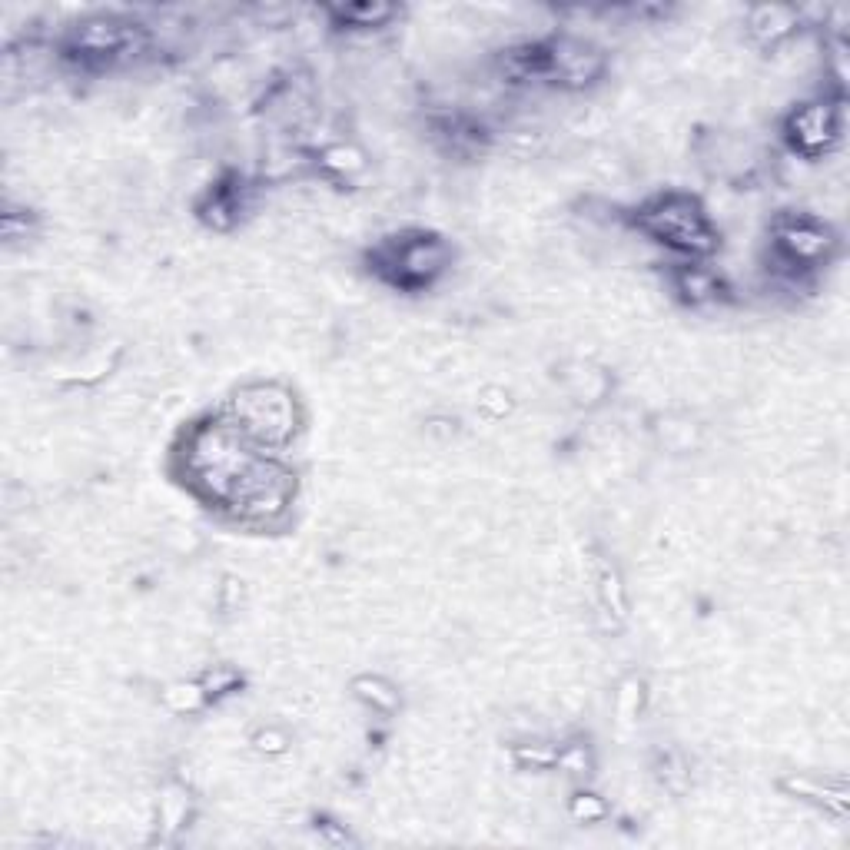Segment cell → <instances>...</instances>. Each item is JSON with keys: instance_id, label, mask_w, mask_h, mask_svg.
Wrapping results in <instances>:
<instances>
[{"instance_id": "8", "label": "cell", "mask_w": 850, "mask_h": 850, "mask_svg": "<svg viewBox=\"0 0 850 850\" xmlns=\"http://www.w3.org/2000/svg\"><path fill=\"white\" fill-rule=\"evenodd\" d=\"M339 17L349 20V24H356V27H376V24H382V20L392 17V7H386V4H376V7H369V4L366 7H342Z\"/></svg>"}, {"instance_id": "10", "label": "cell", "mask_w": 850, "mask_h": 850, "mask_svg": "<svg viewBox=\"0 0 850 850\" xmlns=\"http://www.w3.org/2000/svg\"><path fill=\"white\" fill-rule=\"evenodd\" d=\"M323 163H326L329 170L346 173V170H359V167H362V157H359L356 150H349V147H333V150L323 153Z\"/></svg>"}, {"instance_id": "5", "label": "cell", "mask_w": 850, "mask_h": 850, "mask_svg": "<svg viewBox=\"0 0 850 850\" xmlns=\"http://www.w3.org/2000/svg\"><path fill=\"white\" fill-rule=\"evenodd\" d=\"M841 137V113L834 103H807L787 120V140L801 157H821Z\"/></svg>"}, {"instance_id": "11", "label": "cell", "mask_w": 850, "mask_h": 850, "mask_svg": "<svg viewBox=\"0 0 850 850\" xmlns=\"http://www.w3.org/2000/svg\"><path fill=\"white\" fill-rule=\"evenodd\" d=\"M601 814H605V804H598L595 797H588V801H585V794H582L575 801V817H585V821H588V817H601Z\"/></svg>"}, {"instance_id": "6", "label": "cell", "mask_w": 850, "mask_h": 850, "mask_svg": "<svg viewBox=\"0 0 850 850\" xmlns=\"http://www.w3.org/2000/svg\"><path fill=\"white\" fill-rule=\"evenodd\" d=\"M794 27V14L787 7H758L751 17V30L754 37L764 40V44H774V40H781L791 34Z\"/></svg>"}, {"instance_id": "4", "label": "cell", "mask_w": 850, "mask_h": 850, "mask_svg": "<svg viewBox=\"0 0 850 850\" xmlns=\"http://www.w3.org/2000/svg\"><path fill=\"white\" fill-rule=\"evenodd\" d=\"M834 246V233L824 223L811 220V216H787L774 230V250L787 259V266L797 269L821 266L834 253Z\"/></svg>"}, {"instance_id": "3", "label": "cell", "mask_w": 850, "mask_h": 850, "mask_svg": "<svg viewBox=\"0 0 850 850\" xmlns=\"http://www.w3.org/2000/svg\"><path fill=\"white\" fill-rule=\"evenodd\" d=\"M372 266L382 279H389L399 289H422L449 266V246L439 236L429 233H406L392 236L372 256Z\"/></svg>"}, {"instance_id": "1", "label": "cell", "mask_w": 850, "mask_h": 850, "mask_svg": "<svg viewBox=\"0 0 850 850\" xmlns=\"http://www.w3.org/2000/svg\"><path fill=\"white\" fill-rule=\"evenodd\" d=\"M638 230L651 240L665 243L668 250L684 253L691 259L708 256L718 246V233L704 213V206L688 193H661L648 200L635 216Z\"/></svg>"}, {"instance_id": "7", "label": "cell", "mask_w": 850, "mask_h": 850, "mask_svg": "<svg viewBox=\"0 0 850 850\" xmlns=\"http://www.w3.org/2000/svg\"><path fill=\"white\" fill-rule=\"evenodd\" d=\"M678 293H684V299H691V303H708V299L718 296V283L704 266L688 263L678 273Z\"/></svg>"}, {"instance_id": "2", "label": "cell", "mask_w": 850, "mask_h": 850, "mask_svg": "<svg viewBox=\"0 0 850 850\" xmlns=\"http://www.w3.org/2000/svg\"><path fill=\"white\" fill-rule=\"evenodd\" d=\"M226 419H233L266 452L286 449L296 435V402L273 382H256L233 396Z\"/></svg>"}, {"instance_id": "9", "label": "cell", "mask_w": 850, "mask_h": 850, "mask_svg": "<svg viewBox=\"0 0 850 850\" xmlns=\"http://www.w3.org/2000/svg\"><path fill=\"white\" fill-rule=\"evenodd\" d=\"M356 691L366 698L376 711H392L396 708V694H392L382 681H372V678H362L356 681Z\"/></svg>"}]
</instances>
